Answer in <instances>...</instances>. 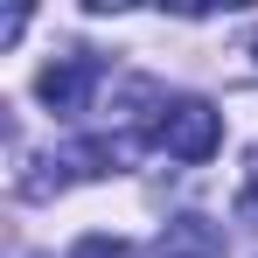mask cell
Returning <instances> with one entry per match:
<instances>
[{
  "instance_id": "4",
  "label": "cell",
  "mask_w": 258,
  "mask_h": 258,
  "mask_svg": "<svg viewBox=\"0 0 258 258\" xmlns=\"http://www.w3.org/2000/svg\"><path fill=\"white\" fill-rule=\"evenodd\" d=\"M237 216H244V223H258V174H251V188L237 196Z\"/></svg>"
},
{
  "instance_id": "3",
  "label": "cell",
  "mask_w": 258,
  "mask_h": 258,
  "mask_svg": "<svg viewBox=\"0 0 258 258\" xmlns=\"http://www.w3.org/2000/svg\"><path fill=\"white\" fill-rule=\"evenodd\" d=\"M70 258H133V244H126V237H105V230H98V237H84Z\"/></svg>"
},
{
  "instance_id": "2",
  "label": "cell",
  "mask_w": 258,
  "mask_h": 258,
  "mask_svg": "<svg viewBox=\"0 0 258 258\" xmlns=\"http://www.w3.org/2000/svg\"><path fill=\"white\" fill-rule=\"evenodd\" d=\"M98 84H105V63H91V56H63V63H49L42 77H35V98H42L56 119H84Z\"/></svg>"
},
{
  "instance_id": "6",
  "label": "cell",
  "mask_w": 258,
  "mask_h": 258,
  "mask_svg": "<svg viewBox=\"0 0 258 258\" xmlns=\"http://www.w3.org/2000/svg\"><path fill=\"white\" fill-rule=\"evenodd\" d=\"M168 258H174V251H168Z\"/></svg>"
},
{
  "instance_id": "5",
  "label": "cell",
  "mask_w": 258,
  "mask_h": 258,
  "mask_svg": "<svg viewBox=\"0 0 258 258\" xmlns=\"http://www.w3.org/2000/svg\"><path fill=\"white\" fill-rule=\"evenodd\" d=\"M244 56H251V63H244V70H251V77H258V35H251V42H244Z\"/></svg>"
},
{
  "instance_id": "1",
  "label": "cell",
  "mask_w": 258,
  "mask_h": 258,
  "mask_svg": "<svg viewBox=\"0 0 258 258\" xmlns=\"http://www.w3.org/2000/svg\"><path fill=\"white\" fill-rule=\"evenodd\" d=\"M154 147H168L174 161H210L216 147H223V119H216V105H203V98H174V105H161V119H154Z\"/></svg>"
}]
</instances>
